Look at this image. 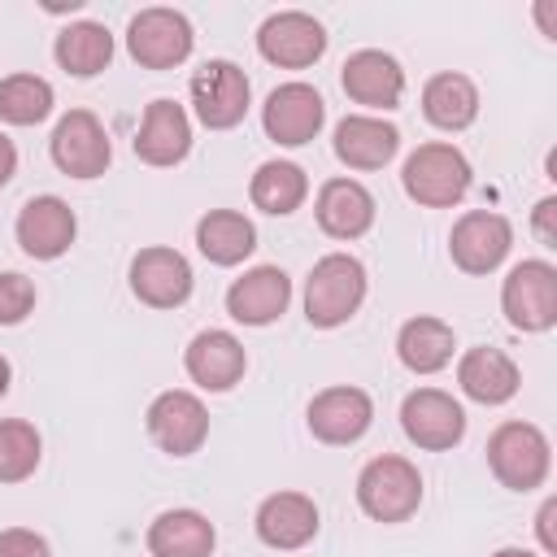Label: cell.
I'll return each instance as SVG.
<instances>
[{
    "label": "cell",
    "mask_w": 557,
    "mask_h": 557,
    "mask_svg": "<svg viewBox=\"0 0 557 557\" xmlns=\"http://www.w3.org/2000/svg\"><path fill=\"white\" fill-rule=\"evenodd\" d=\"M474 183V170L466 161V152L448 139H431V144H418L405 165H400V187L413 205L422 209H453L466 200Z\"/></svg>",
    "instance_id": "6da1fadb"
},
{
    "label": "cell",
    "mask_w": 557,
    "mask_h": 557,
    "mask_svg": "<svg viewBox=\"0 0 557 557\" xmlns=\"http://www.w3.org/2000/svg\"><path fill=\"white\" fill-rule=\"evenodd\" d=\"M366 292H370L366 265L352 252L318 257L309 265V274H305V318H309V326H318V331L344 326L361 309Z\"/></svg>",
    "instance_id": "7a4b0ae2"
},
{
    "label": "cell",
    "mask_w": 557,
    "mask_h": 557,
    "mask_svg": "<svg viewBox=\"0 0 557 557\" xmlns=\"http://www.w3.org/2000/svg\"><path fill=\"white\" fill-rule=\"evenodd\" d=\"M483 453H487V470L509 492H535V487H544V479L553 470V444H548V435L535 422H522V418L500 422L487 435V448Z\"/></svg>",
    "instance_id": "3957f363"
},
{
    "label": "cell",
    "mask_w": 557,
    "mask_h": 557,
    "mask_svg": "<svg viewBox=\"0 0 557 557\" xmlns=\"http://www.w3.org/2000/svg\"><path fill=\"white\" fill-rule=\"evenodd\" d=\"M357 505L374 522H409L422 505V474L400 453H379L357 474Z\"/></svg>",
    "instance_id": "277c9868"
},
{
    "label": "cell",
    "mask_w": 557,
    "mask_h": 557,
    "mask_svg": "<svg viewBox=\"0 0 557 557\" xmlns=\"http://www.w3.org/2000/svg\"><path fill=\"white\" fill-rule=\"evenodd\" d=\"M500 313L522 335H544L557 326V270L544 257L518 261L500 283Z\"/></svg>",
    "instance_id": "5b68a950"
},
{
    "label": "cell",
    "mask_w": 557,
    "mask_h": 557,
    "mask_svg": "<svg viewBox=\"0 0 557 557\" xmlns=\"http://www.w3.org/2000/svg\"><path fill=\"white\" fill-rule=\"evenodd\" d=\"M187 96H191V113L200 126L209 131H231L248 117V104H252V83L248 74L226 61V57H209L191 83H187Z\"/></svg>",
    "instance_id": "8992f818"
},
{
    "label": "cell",
    "mask_w": 557,
    "mask_h": 557,
    "mask_svg": "<svg viewBox=\"0 0 557 557\" xmlns=\"http://www.w3.org/2000/svg\"><path fill=\"white\" fill-rule=\"evenodd\" d=\"M191 48H196V30L178 9L152 4L126 22V52L144 70H174L191 57Z\"/></svg>",
    "instance_id": "52a82bcc"
},
{
    "label": "cell",
    "mask_w": 557,
    "mask_h": 557,
    "mask_svg": "<svg viewBox=\"0 0 557 557\" xmlns=\"http://www.w3.org/2000/svg\"><path fill=\"white\" fill-rule=\"evenodd\" d=\"M48 152H52V165L65 174V178H100L113 161V144H109V131L104 122L91 113V109H70L57 117L52 126V139H48Z\"/></svg>",
    "instance_id": "ba28073f"
},
{
    "label": "cell",
    "mask_w": 557,
    "mask_h": 557,
    "mask_svg": "<svg viewBox=\"0 0 557 557\" xmlns=\"http://www.w3.org/2000/svg\"><path fill=\"white\" fill-rule=\"evenodd\" d=\"M400 431L422 453H448L466 440V409L444 387H413L400 400Z\"/></svg>",
    "instance_id": "9c48e42d"
},
{
    "label": "cell",
    "mask_w": 557,
    "mask_h": 557,
    "mask_svg": "<svg viewBox=\"0 0 557 557\" xmlns=\"http://www.w3.org/2000/svg\"><path fill=\"white\" fill-rule=\"evenodd\" d=\"M144 426H148V440L170 453V457H191L205 448L209 440V409L196 392L187 387H170V392H157L148 413H144Z\"/></svg>",
    "instance_id": "30bf717a"
},
{
    "label": "cell",
    "mask_w": 557,
    "mask_h": 557,
    "mask_svg": "<svg viewBox=\"0 0 557 557\" xmlns=\"http://www.w3.org/2000/svg\"><path fill=\"white\" fill-rule=\"evenodd\" d=\"M326 126V100L313 83H278L261 104V131L278 148H305Z\"/></svg>",
    "instance_id": "8fae6325"
},
{
    "label": "cell",
    "mask_w": 557,
    "mask_h": 557,
    "mask_svg": "<svg viewBox=\"0 0 557 557\" xmlns=\"http://www.w3.org/2000/svg\"><path fill=\"white\" fill-rule=\"evenodd\" d=\"M513 248V222L496 209H466L448 231V257L461 274H492Z\"/></svg>",
    "instance_id": "7c38bea8"
},
{
    "label": "cell",
    "mask_w": 557,
    "mask_h": 557,
    "mask_svg": "<svg viewBox=\"0 0 557 557\" xmlns=\"http://www.w3.org/2000/svg\"><path fill=\"white\" fill-rule=\"evenodd\" d=\"M126 283L135 292L139 305L148 309H178L187 305L196 278H191V261L170 248V244H148L131 257V270H126Z\"/></svg>",
    "instance_id": "4fadbf2b"
},
{
    "label": "cell",
    "mask_w": 557,
    "mask_h": 557,
    "mask_svg": "<svg viewBox=\"0 0 557 557\" xmlns=\"http://www.w3.org/2000/svg\"><path fill=\"white\" fill-rule=\"evenodd\" d=\"M257 52L278 70H309L326 52V26L305 9H278L257 26Z\"/></svg>",
    "instance_id": "5bb4252c"
},
{
    "label": "cell",
    "mask_w": 557,
    "mask_h": 557,
    "mask_svg": "<svg viewBox=\"0 0 557 557\" xmlns=\"http://www.w3.org/2000/svg\"><path fill=\"white\" fill-rule=\"evenodd\" d=\"M374 422V400L366 387H352V383H335V387H322L309 409H305V426L318 444H331V448H344V444H357Z\"/></svg>",
    "instance_id": "9a60e30c"
},
{
    "label": "cell",
    "mask_w": 557,
    "mask_h": 557,
    "mask_svg": "<svg viewBox=\"0 0 557 557\" xmlns=\"http://www.w3.org/2000/svg\"><path fill=\"white\" fill-rule=\"evenodd\" d=\"M339 87L352 104H366L374 117L396 109L405 96V70L392 52L383 48H357L344 65H339Z\"/></svg>",
    "instance_id": "2e32d148"
},
{
    "label": "cell",
    "mask_w": 557,
    "mask_h": 557,
    "mask_svg": "<svg viewBox=\"0 0 557 557\" xmlns=\"http://www.w3.org/2000/svg\"><path fill=\"white\" fill-rule=\"evenodd\" d=\"M13 235H17V248L35 261H57L70 252L74 235H78V218L74 209L61 200V196H30L22 209H17V222H13Z\"/></svg>",
    "instance_id": "e0dca14e"
},
{
    "label": "cell",
    "mask_w": 557,
    "mask_h": 557,
    "mask_svg": "<svg viewBox=\"0 0 557 557\" xmlns=\"http://www.w3.org/2000/svg\"><path fill=\"white\" fill-rule=\"evenodd\" d=\"M131 148L152 170H170V165L187 161V152H191V117H187V109L178 100H170V96H157L144 109Z\"/></svg>",
    "instance_id": "ac0fdd59"
},
{
    "label": "cell",
    "mask_w": 557,
    "mask_h": 557,
    "mask_svg": "<svg viewBox=\"0 0 557 557\" xmlns=\"http://www.w3.org/2000/svg\"><path fill=\"white\" fill-rule=\"evenodd\" d=\"M183 370L205 392H231L244 379V370H248V352H244V344H239L235 331L205 326L183 348Z\"/></svg>",
    "instance_id": "d6986e66"
},
{
    "label": "cell",
    "mask_w": 557,
    "mask_h": 557,
    "mask_svg": "<svg viewBox=\"0 0 557 557\" xmlns=\"http://www.w3.org/2000/svg\"><path fill=\"white\" fill-rule=\"evenodd\" d=\"M252 527H257V540L274 553H296L305 548L318 527H322V513L313 505V496L305 492H270L257 513H252Z\"/></svg>",
    "instance_id": "ffe728a7"
},
{
    "label": "cell",
    "mask_w": 557,
    "mask_h": 557,
    "mask_svg": "<svg viewBox=\"0 0 557 557\" xmlns=\"http://www.w3.org/2000/svg\"><path fill=\"white\" fill-rule=\"evenodd\" d=\"M331 148H335V161L348 170H361V174L383 170L400 152V126L387 117H374V113H344L335 122Z\"/></svg>",
    "instance_id": "44dd1931"
},
{
    "label": "cell",
    "mask_w": 557,
    "mask_h": 557,
    "mask_svg": "<svg viewBox=\"0 0 557 557\" xmlns=\"http://www.w3.org/2000/svg\"><path fill=\"white\" fill-rule=\"evenodd\" d=\"M292 305V278L283 265H252L226 287V313L239 326H270Z\"/></svg>",
    "instance_id": "7402d4cb"
},
{
    "label": "cell",
    "mask_w": 557,
    "mask_h": 557,
    "mask_svg": "<svg viewBox=\"0 0 557 557\" xmlns=\"http://www.w3.org/2000/svg\"><path fill=\"white\" fill-rule=\"evenodd\" d=\"M457 387H461L474 405L496 409V405H505V400L518 396L522 370H518V361H513L505 348L479 344V348H466V352L457 357Z\"/></svg>",
    "instance_id": "603a6c76"
},
{
    "label": "cell",
    "mask_w": 557,
    "mask_h": 557,
    "mask_svg": "<svg viewBox=\"0 0 557 557\" xmlns=\"http://www.w3.org/2000/svg\"><path fill=\"white\" fill-rule=\"evenodd\" d=\"M374 196L366 183L357 178H326L318 187V200H313V218L322 226V235L331 239H361L370 226H374Z\"/></svg>",
    "instance_id": "cb8c5ba5"
},
{
    "label": "cell",
    "mask_w": 557,
    "mask_h": 557,
    "mask_svg": "<svg viewBox=\"0 0 557 557\" xmlns=\"http://www.w3.org/2000/svg\"><path fill=\"white\" fill-rule=\"evenodd\" d=\"M422 117L435 131H448V135L474 126V117H479V87H474V78L461 74V70L431 74L422 83Z\"/></svg>",
    "instance_id": "d4e9b609"
},
{
    "label": "cell",
    "mask_w": 557,
    "mask_h": 557,
    "mask_svg": "<svg viewBox=\"0 0 557 557\" xmlns=\"http://www.w3.org/2000/svg\"><path fill=\"white\" fill-rule=\"evenodd\" d=\"M453 352H457V335L444 318L418 313L396 331V357L409 374H440L444 366H453Z\"/></svg>",
    "instance_id": "484cf974"
},
{
    "label": "cell",
    "mask_w": 557,
    "mask_h": 557,
    "mask_svg": "<svg viewBox=\"0 0 557 557\" xmlns=\"http://www.w3.org/2000/svg\"><path fill=\"white\" fill-rule=\"evenodd\" d=\"M144 544L152 557H213L218 531L200 509H165L148 522Z\"/></svg>",
    "instance_id": "4316f807"
},
{
    "label": "cell",
    "mask_w": 557,
    "mask_h": 557,
    "mask_svg": "<svg viewBox=\"0 0 557 557\" xmlns=\"http://www.w3.org/2000/svg\"><path fill=\"white\" fill-rule=\"evenodd\" d=\"M196 248L209 265H239L257 248V226L239 209H209L196 222Z\"/></svg>",
    "instance_id": "83f0119b"
},
{
    "label": "cell",
    "mask_w": 557,
    "mask_h": 557,
    "mask_svg": "<svg viewBox=\"0 0 557 557\" xmlns=\"http://www.w3.org/2000/svg\"><path fill=\"white\" fill-rule=\"evenodd\" d=\"M52 57H57V65H61L65 74H74V78H96V74L109 70V61H113V35H109L104 22H91V17L70 22V26L57 35Z\"/></svg>",
    "instance_id": "f1b7e54d"
},
{
    "label": "cell",
    "mask_w": 557,
    "mask_h": 557,
    "mask_svg": "<svg viewBox=\"0 0 557 557\" xmlns=\"http://www.w3.org/2000/svg\"><path fill=\"white\" fill-rule=\"evenodd\" d=\"M305 196H309V174H305L296 161H283V157L261 161L257 174H252V183H248L252 209H261V213H270V218L296 213V209L305 205Z\"/></svg>",
    "instance_id": "f546056e"
},
{
    "label": "cell",
    "mask_w": 557,
    "mask_h": 557,
    "mask_svg": "<svg viewBox=\"0 0 557 557\" xmlns=\"http://www.w3.org/2000/svg\"><path fill=\"white\" fill-rule=\"evenodd\" d=\"M57 104V91L39 74H4L0 78V122L4 126H39Z\"/></svg>",
    "instance_id": "4dcf8cb0"
},
{
    "label": "cell",
    "mask_w": 557,
    "mask_h": 557,
    "mask_svg": "<svg viewBox=\"0 0 557 557\" xmlns=\"http://www.w3.org/2000/svg\"><path fill=\"white\" fill-rule=\"evenodd\" d=\"M44 461V440L26 418H0V483H26Z\"/></svg>",
    "instance_id": "1f68e13d"
},
{
    "label": "cell",
    "mask_w": 557,
    "mask_h": 557,
    "mask_svg": "<svg viewBox=\"0 0 557 557\" xmlns=\"http://www.w3.org/2000/svg\"><path fill=\"white\" fill-rule=\"evenodd\" d=\"M35 313V283L22 270H0V326H17Z\"/></svg>",
    "instance_id": "d6a6232c"
},
{
    "label": "cell",
    "mask_w": 557,
    "mask_h": 557,
    "mask_svg": "<svg viewBox=\"0 0 557 557\" xmlns=\"http://www.w3.org/2000/svg\"><path fill=\"white\" fill-rule=\"evenodd\" d=\"M0 557H52V548L30 527H4L0 531Z\"/></svg>",
    "instance_id": "836d02e7"
},
{
    "label": "cell",
    "mask_w": 557,
    "mask_h": 557,
    "mask_svg": "<svg viewBox=\"0 0 557 557\" xmlns=\"http://www.w3.org/2000/svg\"><path fill=\"white\" fill-rule=\"evenodd\" d=\"M531 231L544 248H557V196H544L535 209H531Z\"/></svg>",
    "instance_id": "e575fe53"
},
{
    "label": "cell",
    "mask_w": 557,
    "mask_h": 557,
    "mask_svg": "<svg viewBox=\"0 0 557 557\" xmlns=\"http://www.w3.org/2000/svg\"><path fill=\"white\" fill-rule=\"evenodd\" d=\"M553 518H557V496H548L535 513V535H540V557L557 553V535H553Z\"/></svg>",
    "instance_id": "d590c367"
},
{
    "label": "cell",
    "mask_w": 557,
    "mask_h": 557,
    "mask_svg": "<svg viewBox=\"0 0 557 557\" xmlns=\"http://www.w3.org/2000/svg\"><path fill=\"white\" fill-rule=\"evenodd\" d=\"M13 174H17V148H13V139L0 131V187H9Z\"/></svg>",
    "instance_id": "8d00e7d4"
},
{
    "label": "cell",
    "mask_w": 557,
    "mask_h": 557,
    "mask_svg": "<svg viewBox=\"0 0 557 557\" xmlns=\"http://www.w3.org/2000/svg\"><path fill=\"white\" fill-rule=\"evenodd\" d=\"M535 22H540L544 39H557V30H553V0H540V4H535Z\"/></svg>",
    "instance_id": "74e56055"
},
{
    "label": "cell",
    "mask_w": 557,
    "mask_h": 557,
    "mask_svg": "<svg viewBox=\"0 0 557 557\" xmlns=\"http://www.w3.org/2000/svg\"><path fill=\"white\" fill-rule=\"evenodd\" d=\"M9 383H13V366H9V357H0V396L9 392Z\"/></svg>",
    "instance_id": "f35d334b"
},
{
    "label": "cell",
    "mask_w": 557,
    "mask_h": 557,
    "mask_svg": "<svg viewBox=\"0 0 557 557\" xmlns=\"http://www.w3.org/2000/svg\"><path fill=\"white\" fill-rule=\"evenodd\" d=\"M492 557H540V553H531V548H518V544H509V548H496Z\"/></svg>",
    "instance_id": "ab89813d"
}]
</instances>
